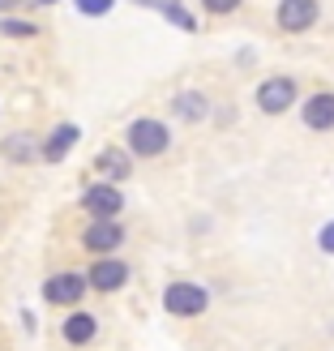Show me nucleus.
I'll return each mask as SVG.
<instances>
[{"label":"nucleus","mask_w":334,"mask_h":351,"mask_svg":"<svg viewBox=\"0 0 334 351\" xmlns=\"http://www.w3.org/2000/svg\"><path fill=\"white\" fill-rule=\"evenodd\" d=\"M129 150L133 154H146V159H154V154L167 150V129L159 125V120H133L129 125Z\"/></svg>","instance_id":"nucleus-1"},{"label":"nucleus","mask_w":334,"mask_h":351,"mask_svg":"<svg viewBox=\"0 0 334 351\" xmlns=\"http://www.w3.org/2000/svg\"><path fill=\"white\" fill-rule=\"evenodd\" d=\"M163 308L176 313V317H198V313H206V287H198V283H171L163 291Z\"/></svg>","instance_id":"nucleus-2"},{"label":"nucleus","mask_w":334,"mask_h":351,"mask_svg":"<svg viewBox=\"0 0 334 351\" xmlns=\"http://www.w3.org/2000/svg\"><path fill=\"white\" fill-rule=\"evenodd\" d=\"M291 99H296V82H291V77H270V82H261V86H257V108H261V112H270V116L287 112V108H291Z\"/></svg>","instance_id":"nucleus-3"},{"label":"nucleus","mask_w":334,"mask_h":351,"mask_svg":"<svg viewBox=\"0 0 334 351\" xmlns=\"http://www.w3.org/2000/svg\"><path fill=\"white\" fill-rule=\"evenodd\" d=\"M86 295V278L82 274H51L43 283V300L47 304H77Z\"/></svg>","instance_id":"nucleus-4"},{"label":"nucleus","mask_w":334,"mask_h":351,"mask_svg":"<svg viewBox=\"0 0 334 351\" xmlns=\"http://www.w3.org/2000/svg\"><path fill=\"white\" fill-rule=\"evenodd\" d=\"M82 206L91 210L95 219H116L125 202H120V189H116V184H108V180H103V184H91V189H86Z\"/></svg>","instance_id":"nucleus-5"},{"label":"nucleus","mask_w":334,"mask_h":351,"mask_svg":"<svg viewBox=\"0 0 334 351\" xmlns=\"http://www.w3.org/2000/svg\"><path fill=\"white\" fill-rule=\"evenodd\" d=\"M125 278H129V266L125 261H116V257H99L91 274H86V283H91L95 291H116V287H125Z\"/></svg>","instance_id":"nucleus-6"},{"label":"nucleus","mask_w":334,"mask_h":351,"mask_svg":"<svg viewBox=\"0 0 334 351\" xmlns=\"http://www.w3.org/2000/svg\"><path fill=\"white\" fill-rule=\"evenodd\" d=\"M120 240H125V227L116 219H95L86 227V249L91 253H112V249H120Z\"/></svg>","instance_id":"nucleus-7"},{"label":"nucleus","mask_w":334,"mask_h":351,"mask_svg":"<svg viewBox=\"0 0 334 351\" xmlns=\"http://www.w3.org/2000/svg\"><path fill=\"white\" fill-rule=\"evenodd\" d=\"M318 22V0H283L278 5V26L283 30H309Z\"/></svg>","instance_id":"nucleus-8"},{"label":"nucleus","mask_w":334,"mask_h":351,"mask_svg":"<svg viewBox=\"0 0 334 351\" xmlns=\"http://www.w3.org/2000/svg\"><path fill=\"white\" fill-rule=\"evenodd\" d=\"M73 146H77V125H56V129H51V137L43 142V159L47 163H60Z\"/></svg>","instance_id":"nucleus-9"},{"label":"nucleus","mask_w":334,"mask_h":351,"mask_svg":"<svg viewBox=\"0 0 334 351\" xmlns=\"http://www.w3.org/2000/svg\"><path fill=\"white\" fill-rule=\"evenodd\" d=\"M305 125L309 129H334V95H313L305 103Z\"/></svg>","instance_id":"nucleus-10"},{"label":"nucleus","mask_w":334,"mask_h":351,"mask_svg":"<svg viewBox=\"0 0 334 351\" xmlns=\"http://www.w3.org/2000/svg\"><path fill=\"white\" fill-rule=\"evenodd\" d=\"M95 335H99V322L91 317V313H69V322H64V339L73 343V347L91 343Z\"/></svg>","instance_id":"nucleus-11"},{"label":"nucleus","mask_w":334,"mask_h":351,"mask_svg":"<svg viewBox=\"0 0 334 351\" xmlns=\"http://www.w3.org/2000/svg\"><path fill=\"white\" fill-rule=\"evenodd\" d=\"M95 167H99L103 176H108L112 184H120V180L129 176V154H125V150H103L99 159H95Z\"/></svg>","instance_id":"nucleus-12"},{"label":"nucleus","mask_w":334,"mask_h":351,"mask_svg":"<svg viewBox=\"0 0 334 351\" xmlns=\"http://www.w3.org/2000/svg\"><path fill=\"white\" fill-rule=\"evenodd\" d=\"M0 150H5V159H13V163H26L30 154H34V137H26V133H13V137H5V142H0Z\"/></svg>","instance_id":"nucleus-13"},{"label":"nucleus","mask_w":334,"mask_h":351,"mask_svg":"<svg viewBox=\"0 0 334 351\" xmlns=\"http://www.w3.org/2000/svg\"><path fill=\"white\" fill-rule=\"evenodd\" d=\"M171 112H176V116H184V120H202V116H206V99H202L198 90H189V95H176Z\"/></svg>","instance_id":"nucleus-14"},{"label":"nucleus","mask_w":334,"mask_h":351,"mask_svg":"<svg viewBox=\"0 0 334 351\" xmlns=\"http://www.w3.org/2000/svg\"><path fill=\"white\" fill-rule=\"evenodd\" d=\"M137 5H154V9H163V13L171 17V22H176V26H184V30H193V26H198V22H193V17L180 9V5H176V0H137Z\"/></svg>","instance_id":"nucleus-15"},{"label":"nucleus","mask_w":334,"mask_h":351,"mask_svg":"<svg viewBox=\"0 0 334 351\" xmlns=\"http://www.w3.org/2000/svg\"><path fill=\"white\" fill-rule=\"evenodd\" d=\"M0 30H5V34H17V39H30V34H39V26H30V22H13V17H5V22H0Z\"/></svg>","instance_id":"nucleus-16"},{"label":"nucleus","mask_w":334,"mask_h":351,"mask_svg":"<svg viewBox=\"0 0 334 351\" xmlns=\"http://www.w3.org/2000/svg\"><path fill=\"white\" fill-rule=\"evenodd\" d=\"M77 9H82L86 17H103V13L112 9V0H77Z\"/></svg>","instance_id":"nucleus-17"},{"label":"nucleus","mask_w":334,"mask_h":351,"mask_svg":"<svg viewBox=\"0 0 334 351\" xmlns=\"http://www.w3.org/2000/svg\"><path fill=\"white\" fill-rule=\"evenodd\" d=\"M202 5H206V13H232L240 0H202Z\"/></svg>","instance_id":"nucleus-18"},{"label":"nucleus","mask_w":334,"mask_h":351,"mask_svg":"<svg viewBox=\"0 0 334 351\" xmlns=\"http://www.w3.org/2000/svg\"><path fill=\"white\" fill-rule=\"evenodd\" d=\"M318 240H322V249H326V253H334V219L322 227V236H318Z\"/></svg>","instance_id":"nucleus-19"},{"label":"nucleus","mask_w":334,"mask_h":351,"mask_svg":"<svg viewBox=\"0 0 334 351\" xmlns=\"http://www.w3.org/2000/svg\"><path fill=\"white\" fill-rule=\"evenodd\" d=\"M0 5H9V0H0Z\"/></svg>","instance_id":"nucleus-20"}]
</instances>
